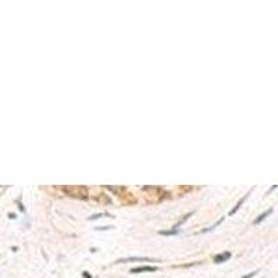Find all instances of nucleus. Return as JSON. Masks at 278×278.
<instances>
[{"instance_id":"obj_1","label":"nucleus","mask_w":278,"mask_h":278,"mask_svg":"<svg viewBox=\"0 0 278 278\" xmlns=\"http://www.w3.org/2000/svg\"><path fill=\"white\" fill-rule=\"evenodd\" d=\"M129 261H153V259L149 257H127V259H121L117 263H129Z\"/></svg>"},{"instance_id":"obj_2","label":"nucleus","mask_w":278,"mask_h":278,"mask_svg":"<svg viewBox=\"0 0 278 278\" xmlns=\"http://www.w3.org/2000/svg\"><path fill=\"white\" fill-rule=\"evenodd\" d=\"M229 257H231V253H229V252H223V253H220V255H215L213 260H214V263H224V261H227Z\"/></svg>"},{"instance_id":"obj_3","label":"nucleus","mask_w":278,"mask_h":278,"mask_svg":"<svg viewBox=\"0 0 278 278\" xmlns=\"http://www.w3.org/2000/svg\"><path fill=\"white\" fill-rule=\"evenodd\" d=\"M157 267L154 266H142V267H136V268H132L131 273L132 274H138V273H143V271H156Z\"/></svg>"},{"instance_id":"obj_4","label":"nucleus","mask_w":278,"mask_h":278,"mask_svg":"<svg viewBox=\"0 0 278 278\" xmlns=\"http://www.w3.org/2000/svg\"><path fill=\"white\" fill-rule=\"evenodd\" d=\"M271 213H273V209H268L267 211H264L263 214H260V215L257 217L256 220H255V224H259V223H261V221H263V220H264V218H266L267 215H270Z\"/></svg>"},{"instance_id":"obj_5","label":"nucleus","mask_w":278,"mask_h":278,"mask_svg":"<svg viewBox=\"0 0 278 278\" xmlns=\"http://www.w3.org/2000/svg\"><path fill=\"white\" fill-rule=\"evenodd\" d=\"M247 195H249V193H246L245 196H243V198H242V199H241V200L238 202V204H236L235 207H234V209H232V210L229 211V215H232V214H235V211H236V210H238V209H239V207H241V204H242V203H243V202H245V199H246V198H247Z\"/></svg>"},{"instance_id":"obj_6","label":"nucleus","mask_w":278,"mask_h":278,"mask_svg":"<svg viewBox=\"0 0 278 278\" xmlns=\"http://www.w3.org/2000/svg\"><path fill=\"white\" fill-rule=\"evenodd\" d=\"M223 220H224V217H221V218H220V220H218V221H217V223H215V224H214V225H211V227H209V228H206V229H203V231H200V232H209V231H211V229H214V228H215L217 225H220V224H221V223H223Z\"/></svg>"},{"instance_id":"obj_7","label":"nucleus","mask_w":278,"mask_h":278,"mask_svg":"<svg viewBox=\"0 0 278 278\" xmlns=\"http://www.w3.org/2000/svg\"><path fill=\"white\" fill-rule=\"evenodd\" d=\"M192 214H193V213H188L186 215H184V218H182V220H180V221H178L177 224L174 225V229H177V228H178V227H180V225H181L182 223H184V221H186V220H188V218H189V217H191Z\"/></svg>"},{"instance_id":"obj_8","label":"nucleus","mask_w":278,"mask_h":278,"mask_svg":"<svg viewBox=\"0 0 278 278\" xmlns=\"http://www.w3.org/2000/svg\"><path fill=\"white\" fill-rule=\"evenodd\" d=\"M159 234H160V235H177V234H178V229H172V231H160Z\"/></svg>"},{"instance_id":"obj_9","label":"nucleus","mask_w":278,"mask_h":278,"mask_svg":"<svg viewBox=\"0 0 278 278\" xmlns=\"http://www.w3.org/2000/svg\"><path fill=\"white\" fill-rule=\"evenodd\" d=\"M256 273H257V271H253V273H250V274H247V275H243L242 278H252V277H255V275H256Z\"/></svg>"},{"instance_id":"obj_10","label":"nucleus","mask_w":278,"mask_h":278,"mask_svg":"<svg viewBox=\"0 0 278 278\" xmlns=\"http://www.w3.org/2000/svg\"><path fill=\"white\" fill-rule=\"evenodd\" d=\"M111 228H114V227H99L96 229L97 231H102V229H111Z\"/></svg>"},{"instance_id":"obj_11","label":"nucleus","mask_w":278,"mask_h":278,"mask_svg":"<svg viewBox=\"0 0 278 278\" xmlns=\"http://www.w3.org/2000/svg\"><path fill=\"white\" fill-rule=\"evenodd\" d=\"M84 277H85V278H92V277H90V275H89V274H88V273H86V271H85V273H84Z\"/></svg>"}]
</instances>
